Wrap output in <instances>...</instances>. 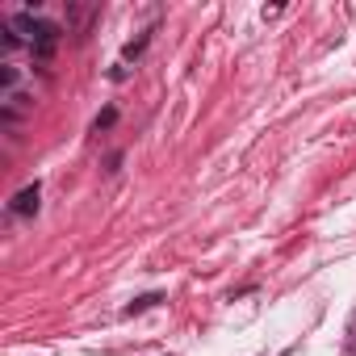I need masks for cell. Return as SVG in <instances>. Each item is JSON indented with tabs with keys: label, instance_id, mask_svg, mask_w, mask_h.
<instances>
[{
	"label": "cell",
	"instance_id": "4",
	"mask_svg": "<svg viewBox=\"0 0 356 356\" xmlns=\"http://www.w3.org/2000/svg\"><path fill=\"white\" fill-rule=\"evenodd\" d=\"M113 118H118V113H113V109H105V113L97 118V130H105V126H113Z\"/></svg>",
	"mask_w": 356,
	"mask_h": 356
},
{
	"label": "cell",
	"instance_id": "2",
	"mask_svg": "<svg viewBox=\"0 0 356 356\" xmlns=\"http://www.w3.org/2000/svg\"><path fill=\"white\" fill-rule=\"evenodd\" d=\"M143 47H147V34H143L138 42H130V47H126V59H138V55H143Z\"/></svg>",
	"mask_w": 356,
	"mask_h": 356
},
{
	"label": "cell",
	"instance_id": "1",
	"mask_svg": "<svg viewBox=\"0 0 356 356\" xmlns=\"http://www.w3.org/2000/svg\"><path fill=\"white\" fill-rule=\"evenodd\" d=\"M38 197H42V189H38V185H26V189L9 202V210H13L17 218H30V214H38Z\"/></svg>",
	"mask_w": 356,
	"mask_h": 356
},
{
	"label": "cell",
	"instance_id": "3",
	"mask_svg": "<svg viewBox=\"0 0 356 356\" xmlns=\"http://www.w3.org/2000/svg\"><path fill=\"white\" fill-rule=\"evenodd\" d=\"M155 302H159V293H147V298H138V302L130 306V314H134V310H147V306H155Z\"/></svg>",
	"mask_w": 356,
	"mask_h": 356
}]
</instances>
